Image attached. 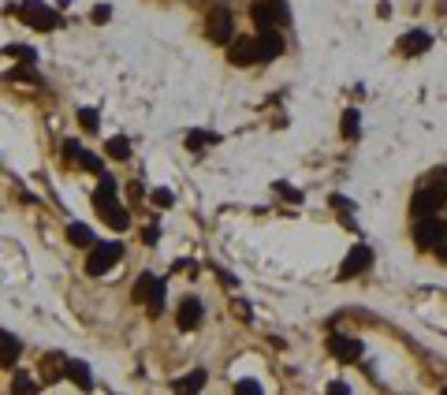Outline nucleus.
Returning a JSON list of instances; mask_svg holds the SVG:
<instances>
[{"mask_svg": "<svg viewBox=\"0 0 447 395\" xmlns=\"http://www.w3.org/2000/svg\"><path fill=\"white\" fill-rule=\"evenodd\" d=\"M75 157L82 161V168H86V172H94V176H101V172H105V168H101V157H94V153H86V150H79V153H75Z\"/></svg>", "mask_w": 447, "mask_h": 395, "instance_id": "26", "label": "nucleus"}, {"mask_svg": "<svg viewBox=\"0 0 447 395\" xmlns=\"http://www.w3.org/2000/svg\"><path fill=\"white\" fill-rule=\"evenodd\" d=\"M343 139L358 142L362 139V119H358V108H343Z\"/></svg>", "mask_w": 447, "mask_h": 395, "instance_id": "18", "label": "nucleus"}, {"mask_svg": "<svg viewBox=\"0 0 447 395\" xmlns=\"http://www.w3.org/2000/svg\"><path fill=\"white\" fill-rule=\"evenodd\" d=\"M67 239H71V243H75V246H82V250H90V246L97 243V239H94V232H90L86 224H71V227H67Z\"/></svg>", "mask_w": 447, "mask_h": 395, "instance_id": "20", "label": "nucleus"}, {"mask_svg": "<svg viewBox=\"0 0 447 395\" xmlns=\"http://www.w3.org/2000/svg\"><path fill=\"white\" fill-rule=\"evenodd\" d=\"M149 201H153V205H160V209H171V205H176V198H171V190H164V187H157V190H153V194H149Z\"/></svg>", "mask_w": 447, "mask_h": 395, "instance_id": "29", "label": "nucleus"}, {"mask_svg": "<svg viewBox=\"0 0 447 395\" xmlns=\"http://www.w3.org/2000/svg\"><path fill=\"white\" fill-rule=\"evenodd\" d=\"M123 257V246L120 243H94L90 246V257H86V272L90 276H105L108 269H116Z\"/></svg>", "mask_w": 447, "mask_h": 395, "instance_id": "1", "label": "nucleus"}, {"mask_svg": "<svg viewBox=\"0 0 447 395\" xmlns=\"http://www.w3.org/2000/svg\"><path fill=\"white\" fill-rule=\"evenodd\" d=\"M142 239H145V243H157V239H160V232H157V224H145V232H142Z\"/></svg>", "mask_w": 447, "mask_h": 395, "instance_id": "36", "label": "nucleus"}, {"mask_svg": "<svg viewBox=\"0 0 447 395\" xmlns=\"http://www.w3.org/2000/svg\"><path fill=\"white\" fill-rule=\"evenodd\" d=\"M12 392L30 395V392H38V381H30V373H19V369H15V376H12Z\"/></svg>", "mask_w": 447, "mask_h": 395, "instance_id": "22", "label": "nucleus"}, {"mask_svg": "<svg viewBox=\"0 0 447 395\" xmlns=\"http://www.w3.org/2000/svg\"><path fill=\"white\" fill-rule=\"evenodd\" d=\"M105 220H108V224L116 227V232H123V227L131 224V216H127V209H120V205H116V209H112V213H108Z\"/></svg>", "mask_w": 447, "mask_h": 395, "instance_id": "28", "label": "nucleus"}, {"mask_svg": "<svg viewBox=\"0 0 447 395\" xmlns=\"http://www.w3.org/2000/svg\"><path fill=\"white\" fill-rule=\"evenodd\" d=\"M328 351L340 362H358L362 358V339H351V336H332L328 339Z\"/></svg>", "mask_w": 447, "mask_h": 395, "instance_id": "8", "label": "nucleus"}, {"mask_svg": "<svg viewBox=\"0 0 447 395\" xmlns=\"http://www.w3.org/2000/svg\"><path fill=\"white\" fill-rule=\"evenodd\" d=\"M164 298H168V287H164V280H157V283L149 287V298H145L149 317H160V314H164Z\"/></svg>", "mask_w": 447, "mask_h": 395, "instance_id": "16", "label": "nucleus"}, {"mask_svg": "<svg viewBox=\"0 0 447 395\" xmlns=\"http://www.w3.org/2000/svg\"><path fill=\"white\" fill-rule=\"evenodd\" d=\"M250 15H253V23L261 26H287L291 23V8L284 4V0H253L250 4Z\"/></svg>", "mask_w": 447, "mask_h": 395, "instance_id": "2", "label": "nucleus"}, {"mask_svg": "<svg viewBox=\"0 0 447 395\" xmlns=\"http://www.w3.org/2000/svg\"><path fill=\"white\" fill-rule=\"evenodd\" d=\"M19 354H23V343L12 332L0 328V365H15V362H19Z\"/></svg>", "mask_w": 447, "mask_h": 395, "instance_id": "15", "label": "nucleus"}, {"mask_svg": "<svg viewBox=\"0 0 447 395\" xmlns=\"http://www.w3.org/2000/svg\"><path fill=\"white\" fill-rule=\"evenodd\" d=\"M444 235H447V224H444L436 213L417 216V224H414V243L422 246V250H436V246L444 243Z\"/></svg>", "mask_w": 447, "mask_h": 395, "instance_id": "4", "label": "nucleus"}, {"mask_svg": "<svg viewBox=\"0 0 447 395\" xmlns=\"http://www.w3.org/2000/svg\"><path fill=\"white\" fill-rule=\"evenodd\" d=\"M41 381L45 384H52V381H63L67 376V354H60V351H49V354H41Z\"/></svg>", "mask_w": 447, "mask_h": 395, "instance_id": "7", "label": "nucleus"}, {"mask_svg": "<svg viewBox=\"0 0 447 395\" xmlns=\"http://www.w3.org/2000/svg\"><path fill=\"white\" fill-rule=\"evenodd\" d=\"M205 34H209V41H216V45L231 41V12H227V8H213V12H209Z\"/></svg>", "mask_w": 447, "mask_h": 395, "instance_id": "6", "label": "nucleus"}, {"mask_svg": "<svg viewBox=\"0 0 447 395\" xmlns=\"http://www.w3.org/2000/svg\"><path fill=\"white\" fill-rule=\"evenodd\" d=\"M209 142H220V139H216L213 131H190V134H187V145H190V150H202V145H209Z\"/></svg>", "mask_w": 447, "mask_h": 395, "instance_id": "25", "label": "nucleus"}, {"mask_svg": "<svg viewBox=\"0 0 447 395\" xmlns=\"http://www.w3.org/2000/svg\"><path fill=\"white\" fill-rule=\"evenodd\" d=\"M444 205V198L440 194H436V190H417V194L414 198H410V213H414V220L417 216H428V213H436V209H440Z\"/></svg>", "mask_w": 447, "mask_h": 395, "instance_id": "13", "label": "nucleus"}, {"mask_svg": "<svg viewBox=\"0 0 447 395\" xmlns=\"http://www.w3.org/2000/svg\"><path fill=\"white\" fill-rule=\"evenodd\" d=\"M94 205H97V213H101V216H108L116 205H120V201H116V179L112 176H105L101 187L94 190Z\"/></svg>", "mask_w": 447, "mask_h": 395, "instance_id": "14", "label": "nucleus"}, {"mask_svg": "<svg viewBox=\"0 0 447 395\" xmlns=\"http://www.w3.org/2000/svg\"><path fill=\"white\" fill-rule=\"evenodd\" d=\"M425 49H433V34L428 30H410L399 38V52H406V57H422Z\"/></svg>", "mask_w": 447, "mask_h": 395, "instance_id": "11", "label": "nucleus"}, {"mask_svg": "<svg viewBox=\"0 0 447 395\" xmlns=\"http://www.w3.org/2000/svg\"><path fill=\"white\" fill-rule=\"evenodd\" d=\"M373 265V246L366 243H358V246H351V254L343 257V265H340V280H354V276H362Z\"/></svg>", "mask_w": 447, "mask_h": 395, "instance_id": "5", "label": "nucleus"}, {"mask_svg": "<svg viewBox=\"0 0 447 395\" xmlns=\"http://www.w3.org/2000/svg\"><path fill=\"white\" fill-rule=\"evenodd\" d=\"M8 52H12V57H19L23 63H34V60H38V57H34V49H30V45H8Z\"/></svg>", "mask_w": 447, "mask_h": 395, "instance_id": "30", "label": "nucleus"}, {"mask_svg": "<svg viewBox=\"0 0 447 395\" xmlns=\"http://www.w3.org/2000/svg\"><path fill=\"white\" fill-rule=\"evenodd\" d=\"M108 19H112V8H108V4H97V8H94V23L105 26Z\"/></svg>", "mask_w": 447, "mask_h": 395, "instance_id": "33", "label": "nucleus"}, {"mask_svg": "<svg viewBox=\"0 0 447 395\" xmlns=\"http://www.w3.org/2000/svg\"><path fill=\"white\" fill-rule=\"evenodd\" d=\"M235 392H242V395H261V384H258V381H239V384H235Z\"/></svg>", "mask_w": 447, "mask_h": 395, "instance_id": "32", "label": "nucleus"}, {"mask_svg": "<svg viewBox=\"0 0 447 395\" xmlns=\"http://www.w3.org/2000/svg\"><path fill=\"white\" fill-rule=\"evenodd\" d=\"M227 60H231L235 68H250V63L258 60V41H253V38H239L231 49H227Z\"/></svg>", "mask_w": 447, "mask_h": 395, "instance_id": "12", "label": "nucleus"}, {"mask_svg": "<svg viewBox=\"0 0 447 395\" xmlns=\"http://www.w3.org/2000/svg\"><path fill=\"white\" fill-rule=\"evenodd\" d=\"M276 190H280V194H284L287 201H295V205H298V201H302V194H298L295 187H287V183H276Z\"/></svg>", "mask_w": 447, "mask_h": 395, "instance_id": "34", "label": "nucleus"}, {"mask_svg": "<svg viewBox=\"0 0 447 395\" xmlns=\"http://www.w3.org/2000/svg\"><path fill=\"white\" fill-rule=\"evenodd\" d=\"M67 376L79 384V388H86V392L94 388V376H90V365L86 362H71V358H67Z\"/></svg>", "mask_w": 447, "mask_h": 395, "instance_id": "17", "label": "nucleus"}, {"mask_svg": "<svg viewBox=\"0 0 447 395\" xmlns=\"http://www.w3.org/2000/svg\"><path fill=\"white\" fill-rule=\"evenodd\" d=\"M436 254H440V257H444V261H447V235H444V243H440V246H436Z\"/></svg>", "mask_w": 447, "mask_h": 395, "instance_id": "38", "label": "nucleus"}, {"mask_svg": "<svg viewBox=\"0 0 447 395\" xmlns=\"http://www.w3.org/2000/svg\"><path fill=\"white\" fill-rule=\"evenodd\" d=\"M428 190H436V194L447 201V168H433V176H428Z\"/></svg>", "mask_w": 447, "mask_h": 395, "instance_id": "24", "label": "nucleus"}, {"mask_svg": "<svg viewBox=\"0 0 447 395\" xmlns=\"http://www.w3.org/2000/svg\"><path fill=\"white\" fill-rule=\"evenodd\" d=\"M79 123H82V131H90V134H94L101 119H97V112H94V108H79Z\"/></svg>", "mask_w": 447, "mask_h": 395, "instance_id": "27", "label": "nucleus"}, {"mask_svg": "<svg viewBox=\"0 0 447 395\" xmlns=\"http://www.w3.org/2000/svg\"><path fill=\"white\" fill-rule=\"evenodd\" d=\"M8 79H12V82H38L30 68H12V71H8Z\"/></svg>", "mask_w": 447, "mask_h": 395, "instance_id": "31", "label": "nucleus"}, {"mask_svg": "<svg viewBox=\"0 0 447 395\" xmlns=\"http://www.w3.org/2000/svg\"><path fill=\"white\" fill-rule=\"evenodd\" d=\"M153 283H157V276H153V272H142L138 283H134V291H131L134 302H145V298H149V287H153Z\"/></svg>", "mask_w": 447, "mask_h": 395, "instance_id": "21", "label": "nucleus"}, {"mask_svg": "<svg viewBox=\"0 0 447 395\" xmlns=\"http://www.w3.org/2000/svg\"><path fill=\"white\" fill-rule=\"evenodd\" d=\"M19 19L26 26H34V30H56V26H60V15L52 12L49 4H41V0H23V4H19Z\"/></svg>", "mask_w": 447, "mask_h": 395, "instance_id": "3", "label": "nucleus"}, {"mask_svg": "<svg viewBox=\"0 0 447 395\" xmlns=\"http://www.w3.org/2000/svg\"><path fill=\"white\" fill-rule=\"evenodd\" d=\"M176 388H179V392H198V388H205V373H202V369L187 373L183 381H176Z\"/></svg>", "mask_w": 447, "mask_h": 395, "instance_id": "23", "label": "nucleus"}, {"mask_svg": "<svg viewBox=\"0 0 447 395\" xmlns=\"http://www.w3.org/2000/svg\"><path fill=\"white\" fill-rule=\"evenodd\" d=\"M328 392H332V395H346V392H351V388H346L343 381H335V384H328Z\"/></svg>", "mask_w": 447, "mask_h": 395, "instance_id": "37", "label": "nucleus"}, {"mask_svg": "<svg viewBox=\"0 0 447 395\" xmlns=\"http://www.w3.org/2000/svg\"><path fill=\"white\" fill-rule=\"evenodd\" d=\"M235 314H239V321H253V317H250V314H253V310H250V302H242V298L235 302Z\"/></svg>", "mask_w": 447, "mask_h": 395, "instance_id": "35", "label": "nucleus"}, {"mask_svg": "<svg viewBox=\"0 0 447 395\" xmlns=\"http://www.w3.org/2000/svg\"><path fill=\"white\" fill-rule=\"evenodd\" d=\"M105 153H108L112 161H127V157H131V142H127L123 134H116V139L105 142Z\"/></svg>", "mask_w": 447, "mask_h": 395, "instance_id": "19", "label": "nucleus"}, {"mask_svg": "<svg viewBox=\"0 0 447 395\" xmlns=\"http://www.w3.org/2000/svg\"><path fill=\"white\" fill-rule=\"evenodd\" d=\"M284 52V38L276 34V26H264L258 34V60H276Z\"/></svg>", "mask_w": 447, "mask_h": 395, "instance_id": "10", "label": "nucleus"}, {"mask_svg": "<svg viewBox=\"0 0 447 395\" xmlns=\"http://www.w3.org/2000/svg\"><path fill=\"white\" fill-rule=\"evenodd\" d=\"M202 314H205V310H202V302H198L194 295H187L183 302H179V328H183V332H194V328L198 325H202Z\"/></svg>", "mask_w": 447, "mask_h": 395, "instance_id": "9", "label": "nucleus"}]
</instances>
